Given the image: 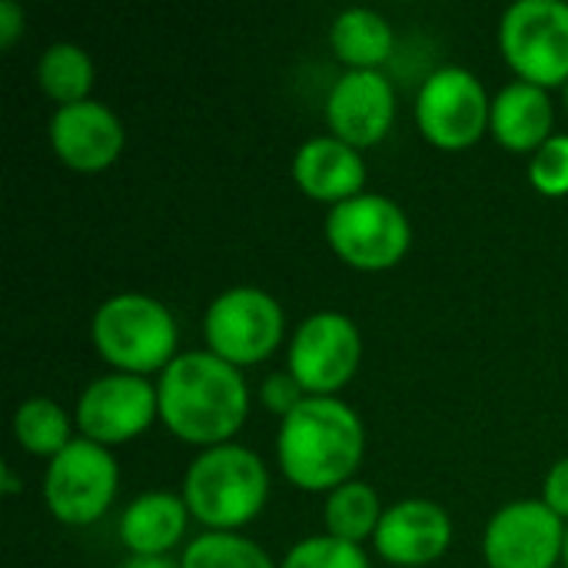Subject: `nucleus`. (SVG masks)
<instances>
[{"instance_id":"nucleus-3","label":"nucleus","mask_w":568,"mask_h":568,"mask_svg":"<svg viewBox=\"0 0 568 568\" xmlns=\"http://www.w3.org/2000/svg\"><path fill=\"white\" fill-rule=\"evenodd\" d=\"M266 466L246 446H213L200 453L183 479L186 509L216 529L253 519L266 499Z\"/></svg>"},{"instance_id":"nucleus-30","label":"nucleus","mask_w":568,"mask_h":568,"mask_svg":"<svg viewBox=\"0 0 568 568\" xmlns=\"http://www.w3.org/2000/svg\"><path fill=\"white\" fill-rule=\"evenodd\" d=\"M3 489H7V493H13V489H17V476H13V469H3Z\"/></svg>"},{"instance_id":"nucleus-8","label":"nucleus","mask_w":568,"mask_h":568,"mask_svg":"<svg viewBox=\"0 0 568 568\" xmlns=\"http://www.w3.org/2000/svg\"><path fill=\"white\" fill-rule=\"evenodd\" d=\"M283 336L280 303L256 286H233L206 310V343L226 363H260Z\"/></svg>"},{"instance_id":"nucleus-12","label":"nucleus","mask_w":568,"mask_h":568,"mask_svg":"<svg viewBox=\"0 0 568 568\" xmlns=\"http://www.w3.org/2000/svg\"><path fill=\"white\" fill-rule=\"evenodd\" d=\"M156 406V389L143 376L113 373L83 389L77 403V423L93 443H123L150 426Z\"/></svg>"},{"instance_id":"nucleus-19","label":"nucleus","mask_w":568,"mask_h":568,"mask_svg":"<svg viewBox=\"0 0 568 568\" xmlns=\"http://www.w3.org/2000/svg\"><path fill=\"white\" fill-rule=\"evenodd\" d=\"M333 50L353 70H376L393 50V27L369 7H349L333 20Z\"/></svg>"},{"instance_id":"nucleus-32","label":"nucleus","mask_w":568,"mask_h":568,"mask_svg":"<svg viewBox=\"0 0 568 568\" xmlns=\"http://www.w3.org/2000/svg\"><path fill=\"white\" fill-rule=\"evenodd\" d=\"M566 100H568V83H566Z\"/></svg>"},{"instance_id":"nucleus-13","label":"nucleus","mask_w":568,"mask_h":568,"mask_svg":"<svg viewBox=\"0 0 568 568\" xmlns=\"http://www.w3.org/2000/svg\"><path fill=\"white\" fill-rule=\"evenodd\" d=\"M396 97L379 70H346L326 100L329 126L349 146L376 143L393 123Z\"/></svg>"},{"instance_id":"nucleus-27","label":"nucleus","mask_w":568,"mask_h":568,"mask_svg":"<svg viewBox=\"0 0 568 568\" xmlns=\"http://www.w3.org/2000/svg\"><path fill=\"white\" fill-rule=\"evenodd\" d=\"M546 506L556 516H568V456L559 459L546 476Z\"/></svg>"},{"instance_id":"nucleus-10","label":"nucleus","mask_w":568,"mask_h":568,"mask_svg":"<svg viewBox=\"0 0 568 568\" xmlns=\"http://www.w3.org/2000/svg\"><path fill=\"white\" fill-rule=\"evenodd\" d=\"M359 363V329L343 313H313L300 323L290 346V373L303 389L326 396L339 389Z\"/></svg>"},{"instance_id":"nucleus-14","label":"nucleus","mask_w":568,"mask_h":568,"mask_svg":"<svg viewBox=\"0 0 568 568\" xmlns=\"http://www.w3.org/2000/svg\"><path fill=\"white\" fill-rule=\"evenodd\" d=\"M50 143L73 170H103L123 146V126L106 103L77 100L57 106L50 120Z\"/></svg>"},{"instance_id":"nucleus-22","label":"nucleus","mask_w":568,"mask_h":568,"mask_svg":"<svg viewBox=\"0 0 568 568\" xmlns=\"http://www.w3.org/2000/svg\"><path fill=\"white\" fill-rule=\"evenodd\" d=\"M13 433L23 449H30L37 456H50V459L70 443V423H67L63 409L43 396L20 403V409L13 416Z\"/></svg>"},{"instance_id":"nucleus-21","label":"nucleus","mask_w":568,"mask_h":568,"mask_svg":"<svg viewBox=\"0 0 568 568\" xmlns=\"http://www.w3.org/2000/svg\"><path fill=\"white\" fill-rule=\"evenodd\" d=\"M379 519V499L366 483H343L326 499V526L336 539L359 542L376 532Z\"/></svg>"},{"instance_id":"nucleus-28","label":"nucleus","mask_w":568,"mask_h":568,"mask_svg":"<svg viewBox=\"0 0 568 568\" xmlns=\"http://www.w3.org/2000/svg\"><path fill=\"white\" fill-rule=\"evenodd\" d=\"M23 27V10L17 0H0V43H13Z\"/></svg>"},{"instance_id":"nucleus-9","label":"nucleus","mask_w":568,"mask_h":568,"mask_svg":"<svg viewBox=\"0 0 568 568\" xmlns=\"http://www.w3.org/2000/svg\"><path fill=\"white\" fill-rule=\"evenodd\" d=\"M493 103L483 83L466 67H439L426 77L416 97V120L439 146H469L479 140Z\"/></svg>"},{"instance_id":"nucleus-18","label":"nucleus","mask_w":568,"mask_h":568,"mask_svg":"<svg viewBox=\"0 0 568 568\" xmlns=\"http://www.w3.org/2000/svg\"><path fill=\"white\" fill-rule=\"evenodd\" d=\"M186 526V499L173 493H143L120 519V536L136 556H160L180 542Z\"/></svg>"},{"instance_id":"nucleus-16","label":"nucleus","mask_w":568,"mask_h":568,"mask_svg":"<svg viewBox=\"0 0 568 568\" xmlns=\"http://www.w3.org/2000/svg\"><path fill=\"white\" fill-rule=\"evenodd\" d=\"M296 183L316 200H349L366 180L363 156L339 136H313L296 150L293 160Z\"/></svg>"},{"instance_id":"nucleus-6","label":"nucleus","mask_w":568,"mask_h":568,"mask_svg":"<svg viewBox=\"0 0 568 568\" xmlns=\"http://www.w3.org/2000/svg\"><path fill=\"white\" fill-rule=\"evenodd\" d=\"M326 236L346 263L359 270H383L406 253L409 220L389 196L356 193L329 210Z\"/></svg>"},{"instance_id":"nucleus-31","label":"nucleus","mask_w":568,"mask_h":568,"mask_svg":"<svg viewBox=\"0 0 568 568\" xmlns=\"http://www.w3.org/2000/svg\"><path fill=\"white\" fill-rule=\"evenodd\" d=\"M562 556H566V566H568V529H566V542H562Z\"/></svg>"},{"instance_id":"nucleus-2","label":"nucleus","mask_w":568,"mask_h":568,"mask_svg":"<svg viewBox=\"0 0 568 568\" xmlns=\"http://www.w3.org/2000/svg\"><path fill=\"white\" fill-rule=\"evenodd\" d=\"M363 423L329 396H306L280 426L283 473L303 489H336L359 466Z\"/></svg>"},{"instance_id":"nucleus-11","label":"nucleus","mask_w":568,"mask_h":568,"mask_svg":"<svg viewBox=\"0 0 568 568\" xmlns=\"http://www.w3.org/2000/svg\"><path fill=\"white\" fill-rule=\"evenodd\" d=\"M562 542V516L546 503L519 499L493 516L483 549L493 568H552Z\"/></svg>"},{"instance_id":"nucleus-20","label":"nucleus","mask_w":568,"mask_h":568,"mask_svg":"<svg viewBox=\"0 0 568 568\" xmlns=\"http://www.w3.org/2000/svg\"><path fill=\"white\" fill-rule=\"evenodd\" d=\"M37 77H40V87L53 100H60L67 106V103H77V100H87V90L93 83V63H90L83 47L53 43V47L43 50Z\"/></svg>"},{"instance_id":"nucleus-1","label":"nucleus","mask_w":568,"mask_h":568,"mask_svg":"<svg viewBox=\"0 0 568 568\" xmlns=\"http://www.w3.org/2000/svg\"><path fill=\"white\" fill-rule=\"evenodd\" d=\"M160 416L190 443H216L246 419V383L233 363L216 353H180L160 376Z\"/></svg>"},{"instance_id":"nucleus-17","label":"nucleus","mask_w":568,"mask_h":568,"mask_svg":"<svg viewBox=\"0 0 568 568\" xmlns=\"http://www.w3.org/2000/svg\"><path fill=\"white\" fill-rule=\"evenodd\" d=\"M489 123L499 143L513 150L542 146L552 130V103H549L546 87L529 83V80H516L503 87L499 97L493 100Z\"/></svg>"},{"instance_id":"nucleus-29","label":"nucleus","mask_w":568,"mask_h":568,"mask_svg":"<svg viewBox=\"0 0 568 568\" xmlns=\"http://www.w3.org/2000/svg\"><path fill=\"white\" fill-rule=\"evenodd\" d=\"M120 568H180L176 562L163 559V556H136V559H126Z\"/></svg>"},{"instance_id":"nucleus-15","label":"nucleus","mask_w":568,"mask_h":568,"mask_svg":"<svg viewBox=\"0 0 568 568\" xmlns=\"http://www.w3.org/2000/svg\"><path fill=\"white\" fill-rule=\"evenodd\" d=\"M453 523L443 506L429 499H406L383 513L376 526V549L396 566H426L446 552Z\"/></svg>"},{"instance_id":"nucleus-5","label":"nucleus","mask_w":568,"mask_h":568,"mask_svg":"<svg viewBox=\"0 0 568 568\" xmlns=\"http://www.w3.org/2000/svg\"><path fill=\"white\" fill-rule=\"evenodd\" d=\"M506 60L523 80L549 87L568 83V3L566 0H516L499 23Z\"/></svg>"},{"instance_id":"nucleus-26","label":"nucleus","mask_w":568,"mask_h":568,"mask_svg":"<svg viewBox=\"0 0 568 568\" xmlns=\"http://www.w3.org/2000/svg\"><path fill=\"white\" fill-rule=\"evenodd\" d=\"M260 396H263V403L270 409H276L283 416H290L306 399L303 396V386H300V379L293 373H273V376H266L263 386H260Z\"/></svg>"},{"instance_id":"nucleus-23","label":"nucleus","mask_w":568,"mask_h":568,"mask_svg":"<svg viewBox=\"0 0 568 568\" xmlns=\"http://www.w3.org/2000/svg\"><path fill=\"white\" fill-rule=\"evenodd\" d=\"M180 568H273L270 556L233 532H206L186 546Z\"/></svg>"},{"instance_id":"nucleus-24","label":"nucleus","mask_w":568,"mask_h":568,"mask_svg":"<svg viewBox=\"0 0 568 568\" xmlns=\"http://www.w3.org/2000/svg\"><path fill=\"white\" fill-rule=\"evenodd\" d=\"M283 568H369V562L356 542L336 536H313L286 552Z\"/></svg>"},{"instance_id":"nucleus-4","label":"nucleus","mask_w":568,"mask_h":568,"mask_svg":"<svg viewBox=\"0 0 568 568\" xmlns=\"http://www.w3.org/2000/svg\"><path fill=\"white\" fill-rule=\"evenodd\" d=\"M93 343L113 366L146 373L173 356L176 323L160 300L146 293H116L93 316Z\"/></svg>"},{"instance_id":"nucleus-7","label":"nucleus","mask_w":568,"mask_h":568,"mask_svg":"<svg viewBox=\"0 0 568 568\" xmlns=\"http://www.w3.org/2000/svg\"><path fill=\"white\" fill-rule=\"evenodd\" d=\"M116 493V463L93 439H70L47 469L43 496L57 519L87 526L100 519Z\"/></svg>"},{"instance_id":"nucleus-25","label":"nucleus","mask_w":568,"mask_h":568,"mask_svg":"<svg viewBox=\"0 0 568 568\" xmlns=\"http://www.w3.org/2000/svg\"><path fill=\"white\" fill-rule=\"evenodd\" d=\"M529 176H532V186L549 196L568 193V133L549 136L536 150V156L529 163Z\"/></svg>"}]
</instances>
